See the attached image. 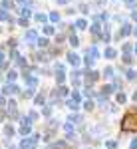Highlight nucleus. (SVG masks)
I'll use <instances>...</instances> for the list:
<instances>
[{
    "mask_svg": "<svg viewBox=\"0 0 137 149\" xmlns=\"http://www.w3.org/2000/svg\"><path fill=\"white\" fill-rule=\"evenodd\" d=\"M123 52L129 54V52H131V46H129V44H123Z\"/></svg>",
    "mask_w": 137,
    "mask_h": 149,
    "instance_id": "obj_32",
    "label": "nucleus"
},
{
    "mask_svg": "<svg viewBox=\"0 0 137 149\" xmlns=\"http://www.w3.org/2000/svg\"><path fill=\"white\" fill-rule=\"evenodd\" d=\"M56 81H58V86H64V81H66L64 70H56Z\"/></svg>",
    "mask_w": 137,
    "mask_h": 149,
    "instance_id": "obj_12",
    "label": "nucleus"
},
{
    "mask_svg": "<svg viewBox=\"0 0 137 149\" xmlns=\"http://www.w3.org/2000/svg\"><path fill=\"white\" fill-rule=\"evenodd\" d=\"M81 107H83V109H86L88 113H91V111H93V109H95L97 105H95V100H83Z\"/></svg>",
    "mask_w": 137,
    "mask_h": 149,
    "instance_id": "obj_6",
    "label": "nucleus"
},
{
    "mask_svg": "<svg viewBox=\"0 0 137 149\" xmlns=\"http://www.w3.org/2000/svg\"><path fill=\"white\" fill-rule=\"evenodd\" d=\"M16 80V72H8V81H14Z\"/></svg>",
    "mask_w": 137,
    "mask_h": 149,
    "instance_id": "obj_31",
    "label": "nucleus"
},
{
    "mask_svg": "<svg viewBox=\"0 0 137 149\" xmlns=\"http://www.w3.org/2000/svg\"><path fill=\"white\" fill-rule=\"evenodd\" d=\"M54 93H56V95L60 97V100H66V97L70 95V90L66 88V86H58L56 90H54Z\"/></svg>",
    "mask_w": 137,
    "mask_h": 149,
    "instance_id": "obj_5",
    "label": "nucleus"
},
{
    "mask_svg": "<svg viewBox=\"0 0 137 149\" xmlns=\"http://www.w3.org/2000/svg\"><path fill=\"white\" fill-rule=\"evenodd\" d=\"M50 18H52V22H58V20H60V16H58V12H52V14H50Z\"/></svg>",
    "mask_w": 137,
    "mask_h": 149,
    "instance_id": "obj_30",
    "label": "nucleus"
},
{
    "mask_svg": "<svg viewBox=\"0 0 137 149\" xmlns=\"http://www.w3.org/2000/svg\"><path fill=\"white\" fill-rule=\"evenodd\" d=\"M121 133H137V111H127L119 123Z\"/></svg>",
    "mask_w": 137,
    "mask_h": 149,
    "instance_id": "obj_1",
    "label": "nucleus"
},
{
    "mask_svg": "<svg viewBox=\"0 0 137 149\" xmlns=\"http://www.w3.org/2000/svg\"><path fill=\"white\" fill-rule=\"evenodd\" d=\"M70 97H72L74 102H78V103H83V95L80 93V90H72V93H70Z\"/></svg>",
    "mask_w": 137,
    "mask_h": 149,
    "instance_id": "obj_11",
    "label": "nucleus"
},
{
    "mask_svg": "<svg viewBox=\"0 0 137 149\" xmlns=\"http://www.w3.org/2000/svg\"><path fill=\"white\" fill-rule=\"evenodd\" d=\"M52 113H54V107H52L50 103L42 107V115H44V117H48V119H50V117H52Z\"/></svg>",
    "mask_w": 137,
    "mask_h": 149,
    "instance_id": "obj_14",
    "label": "nucleus"
},
{
    "mask_svg": "<svg viewBox=\"0 0 137 149\" xmlns=\"http://www.w3.org/2000/svg\"><path fill=\"white\" fill-rule=\"evenodd\" d=\"M76 26H78V28H80V30H86V28H88V22H86V20H83V18H80V20H78V22H76Z\"/></svg>",
    "mask_w": 137,
    "mask_h": 149,
    "instance_id": "obj_22",
    "label": "nucleus"
},
{
    "mask_svg": "<svg viewBox=\"0 0 137 149\" xmlns=\"http://www.w3.org/2000/svg\"><path fill=\"white\" fill-rule=\"evenodd\" d=\"M127 4H129V6H133V0H125Z\"/></svg>",
    "mask_w": 137,
    "mask_h": 149,
    "instance_id": "obj_38",
    "label": "nucleus"
},
{
    "mask_svg": "<svg viewBox=\"0 0 137 149\" xmlns=\"http://www.w3.org/2000/svg\"><path fill=\"white\" fill-rule=\"evenodd\" d=\"M131 100H133V102H137V90L133 92V95H131Z\"/></svg>",
    "mask_w": 137,
    "mask_h": 149,
    "instance_id": "obj_34",
    "label": "nucleus"
},
{
    "mask_svg": "<svg viewBox=\"0 0 137 149\" xmlns=\"http://www.w3.org/2000/svg\"><path fill=\"white\" fill-rule=\"evenodd\" d=\"M4 103H6V102H4V97L0 95V105H4Z\"/></svg>",
    "mask_w": 137,
    "mask_h": 149,
    "instance_id": "obj_37",
    "label": "nucleus"
},
{
    "mask_svg": "<svg viewBox=\"0 0 137 149\" xmlns=\"http://www.w3.org/2000/svg\"><path fill=\"white\" fill-rule=\"evenodd\" d=\"M70 44H72L74 48H76V46H80V40H78V36H72V38H70Z\"/></svg>",
    "mask_w": 137,
    "mask_h": 149,
    "instance_id": "obj_24",
    "label": "nucleus"
},
{
    "mask_svg": "<svg viewBox=\"0 0 137 149\" xmlns=\"http://www.w3.org/2000/svg\"><path fill=\"white\" fill-rule=\"evenodd\" d=\"M99 28H102V26H99V24L95 22L93 26H91V32H93V34H99Z\"/></svg>",
    "mask_w": 137,
    "mask_h": 149,
    "instance_id": "obj_25",
    "label": "nucleus"
},
{
    "mask_svg": "<svg viewBox=\"0 0 137 149\" xmlns=\"http://www.w3.org/2000/svg\"><path fill=\"white\" fill-rule=\"evenodd\" d=\"M99 93H102V95H105V97H109L111 93H115V90H113V86H111V84H103L102 90H99Z\"/></svg>",
    "mask_w": 137,
    "mask_h": 149,
    "instance_id": "obj_8",
    "label": "nucleus"
},
{
    "mask_svg": "<svg viewBox=\"0 0 137 149\" xmlns=\"http://www.w3.org/2000/svg\"><path fill=\"white\" fill-rule=\"evenodd\" d=\"M68 62L74 66V68H78V66H80V62H81V58L78 56V54H74V52H70V54H68Z\"/></svg>",
    "mask_w": 137,
    "mask_h": 149,
    "instance_id": "obj_9",
    "label": "nucleus"
},
{
    "mask_svg": "<svg viewBox=\"0 0 137 149\" xmlns=\"http://www.w3.org/2000/svg\"><path fill=\"white\" fill-rule=\"evenodd\" d=\"M103 56L107 58V60H113V58L117 56V52H115L113 48H105V52H103Z\"/></svg>",
    "mask_w": 137,
    "mask_h": 149,
    "instance_id": "obj_15",
    "label": "nucleus"
},
{
    "mask_svg": "<svg viewBox=\"0 0 137 149\" xmlns=\"http://www.w3.org/2000/svg\"><path fill=\"white\" fill-rule=\"evenodd\" d=\"M81 149H93V147H81Z\"/></svg>",
    "mask_w": 137,
    "mask_h": 149,
    "instance_id": "obj_41",
    "label": "nucleus"
},
{
    "mask_svg": "<svg viewBox=\"0 0 137 149\" xmlns=\"http://www.w3.org/2000/svg\"><path fill=\"white\" fill-rule=\"evenodd\" d=\"M70 0H58V4H68Z\"/></svg>",
    "mask_w": 137,
    "mask_h": 149,
    "instance_id": "obj_35",
    "label": "nucleus"
},
{
    "mask_svg": "<svg viewBox=\"0 0 137 149\" xmlns=\"http://www.w3.org/2000/svg\"><path fill=\"white\" fill-rule=\"evenodd\" d=\"M133 52H135V54H137V44H135V48H133Z\"/></svg>",
    "mask_w": 137,
    "mask_h": 149,
    "instance_id": "obj_40",
    "label": "nucleus"
},
{
    "mask_svg": "<svg viewBox=\"0 0 137 149\" xmlns=\"http://www.w3.org/2000/svg\"><path fill=\"white\" fill-rule=\"evenodd\" d=\"M66 105H68V109H70V111H72V113H78V111H80V109H81V103L74 102L72 97H68V100H66Z\"/></svg>",
    "mask_w": 137,
    "mask_h": 149,
    "instance_id": "obj_4",
    "label": "nucleus"
},
{
    "mask_svg": "<svg viewBox=\"0 0 137 149\" xmlns=\"http://www.w3.org/2000/svg\"><path fill=\"white\" fill-rule=\"evenodd\" d=\"M121 60H123V64H127V66H131V64H133V58L129 56V54H125V56L121 58Z\"/></svg>",
    "mask_w": 137,
    "mask_h": 149,
    "instance_id": "obj_23",
    "label": "nucleus"
},
{
    "mask_svg": "<svg viewBox=\"0 0 137 149\" xmlns=\"http://www.w3.org/2000/svg\"><path fill=\"white\" fill-rule=\"evenodd\" d=\"M135 78H137V72H135V70H127V80H129V81H135Z\"/></svg>",
    "mask_w": 137,
    "mask_h": 149,
    "instance_id": "obj_21",
    "label": "nucleus"
},
{
    "mask_svg": "<svg viewBox=\"0 0 137 149\" xmlns=\"http://www.w3.org/2000/svg\"><path fill=\"white\" fill-rule=\"evenodd\" d=\"M129 149H137V137H133L129 141Z\"/></svg>",
    "mask_w": 137,
    "mask_h": 149,
    "instance_id": "obj_26",
    "label": "nucleus"
},
{
    "mask_svg": "<svg viewBox=\"0 0 137 149\" xmlns=\"http://www.w3.org/2000/svg\"><path fill=\"white\" fill-rule=\"evenodd\" d=\"M38 46L46 48V46H48V40H46V38H40V40H38Z\"/></svg>",
    "mask_w": 137,
    "mask_h": 149,
    "instance_id": "obj_27",
    "label": "nucleus"
},
{
    "mask_svg": "<svg viewBox=\"0 0 137 149\" xmlns=\"http://www.w3.org/2000/svg\"><path fill=\"white\" fill-rule=\"evenodd\" d=\"M26 38H28L30 42H34V40H36V32H28V34H26Z\"/></svg>",
    "mask_w": 137,
    "mask_h": 149,
    "instance_id": "obj_28",
    "label": "nucleus"
},
{
    "mask_svg": "<svg viewBox=\"0 0 137 149\" xmlns=\"http://www.w3.org/2000/svg\"><path fill=\"white\" fill-rule=\"evenodd\" d=\"M28 117H30L32 121H36V119H38V113H36V111H28Z\"/></svg>",
    "mask_w": 137,
    "mask_h": 149,
    "instance_id": "obj_29",
    "label": "nucleus"
},
{
    "mask_svg": "<svg viewBox=\"0 0 137 149\" xmlns=\"http://www.w3.org/2000/svg\"><path fill=\"white\" fill-rule=\"evenodd\" d=\"M83 76H86V86H93L95 81L99 80V74H97V72H93V70H86V72H83Z\"/></svg>",
    "mask_w": 137,
    "mask_h": 149,
    "instance_id": "obj_3",
    "label": "nucleus"
},
{
    "mask_svg": "<svg viewBox=\"0 0 137 149\" xmlns=\"http://www.w3.org/2000/svg\"><path fill=\"white\" fill-rule=\"evenodd\" d=\"M113 74H115V72H113V68H111V66H107V68L103 70V78H105V80H109V78H115Z\"/></svg>",
    "mask_w": 137,
    "mask_h": 149,
    "instance_id": "obj_17",
    "label": "nucleus"
},
{
    "mask_svg": "<svg viewBox=\"0 0 137 149\" xmlns=\"http://www.w3.org/2000/svg\"><path fill=\"white\" fill-rule=\"evenodd\" d=\"M4 135H6V139H10L12 135H14V127H12L10 123H6V125H4Z\"/></svg>",
    "mask_w": 137,
    "mask_h": 149,
    "instance_id": "obj_16",
    "label": "nucleus"
},
{
    "mask_svg": "<svg viewBox=\"0 0 137 149\" xmlns=\"http://www.w3.org/2000/svg\"><path fill=\"white\" fill-rule=\"evenodd\" d=\"M125 102H127V95L123 92H117V93H115V103H117V105H123Z\"/></svg>",
    "mask_w": 137,
    "mask_h": 149,
    "instance_id": "obj_13",
    "label": "nucleus"
},
{
    "mask_svg": "<svg viewBox=\"0 0 137 149\" xmlns=\"http://www.w3.org/2000/svg\"><path fill=\"white\" fill-rule=\"evenodd\" d=\"M131 18H133V20H137V10L133 12V14H131Z\"/></svg>",
    "mask_w": 137,
    "mask_h": 149,
    "instance_id": "obj_36",
    "label": "nucleus"
},
{
    "mask_svg": "<svg viewBox=\"0 0 137 149\" xmlns=\"http://www.w3.org/2000/svg\"><path fill=\"white\" fill-rule=\"evenodd\" d=\"M18 131H20V135H24V137H28V135H30V131H32V129H30V125H20V129H18Z\"/></svg>",
    "mask_w": 137,
    "mask_h": 149,
    "instance_id": "obj_19",
    "label": "nucleus"
},
{
    "mask_svg": "<svg viewBox=\"0 0 137 149\" xmlns=\"http://www.w3.org/2000/svg\"><path fill=\"white\" fill-rule=\"evenodd\" d=\"M10 149H20V147H16V145H10Z\"/></svg>",
    "mask_w": 137,
    "mask_h": 149,
    "instance_id": "obj_39",
    "label": "nucleus"
},
{
    "mask_svg": "<svg viewBox=\"0 0 137 149\" xmlns=\"http://www.w3.org/2000/svg\"><path fill=\"white\" fill-rule=\"evenodd\" d=\"M129 34H131V26H129V24H123V26H121L119 36H129Z\"/></svg>",
    "mask_w": 137,
    "mask_h": 149,
    "instance_id": "obj_20",
    "label": "nucleus"
},
{
    "mask_svg": "<svg viewBox=\"0 0 137 149\" xmlns=\"http://www.w3.org/2000/svg\"><path fill=\"white\" fill-rule=\"evenodd\" d=\"M44 32H46V34H52V32H54V28H52V26H46Z\"/></svg>",
    "mask_w": 137,
    "mask_h": 149,
    "instance_id": "obj_33",
    "label": "nucleus"
},
{
    "mask_svg": "<svg viewBox=\"0 0 137 149\" xmlns=\"http://www.w3.org/2000/svg\"><path fill=\"white\" fill-rule=\"evenodd\" d=\"M2 92L6 93V95H16V93H18V88H16L14 84H8V86H4V90H2Z\"/></svg>",
    "mask_w": 137,
    "mask_h": 149,
    "instance_id": "obj_10",
    "label": "nucleus"
},
{
    "mask_svg": "<svg viewBox=\"0 0 137 149\" xmlns=\"http://www.w3.org/2000/svg\"><path fill=\"white\" fill-rule=\"evenodd\" d=\"M103 149H119V139H105Z\"/></svg>",
    "mask_w": 137,
    "mask_h": 149,
    "instance_id": "obj_7",
    "label": "nucleus"
},
{
    "mask_svg": "<svg viewBox=\"0 0 137 149\" xmlns=\"http://www.w3.org/2000/svg\"><path fill=\"white\" fill-rule=\"evenodd\" d=\"M97 56H99V54H97V48H95V46L88 48V52H86V56H83V64L88 66V70H90L91 66L95 64V60H97Z\"/></svg>",
    "mask_w": 137,
    "mask_h": 149,
    "instance_id": "obj_2",
    "label": "nucleus"
},
{
    "mask_svg": "<svg viewBox=\"0 0 137 149\" xmlns=\"http://www.w3.org/2000/svg\"><path fill=\"white\" fill-rule=\"evenodd\" d=\"M135 36H137V28H135Z\"/></svg>",
    "mask_w": 137,
    "mask_h": 149,
    "instance_id": "obj_42",
    "label": "nucleus"
},
{
    "mask_svg": "<svg viewBox=\"0 0 137 149\" xmlns=\"http://www.w3.org/2000/svg\"><path fill=\"white\" fill-rule=\"evenodd\" d=\"M34 103H36V105H44V103H46V95H44V93L34 95Z\"/></svg>",
    "mask_w": 137,
    "mask_h": 149,
    "instance_id": "obj_18",
    "label": "nucleus"
}]
</instances>
